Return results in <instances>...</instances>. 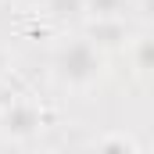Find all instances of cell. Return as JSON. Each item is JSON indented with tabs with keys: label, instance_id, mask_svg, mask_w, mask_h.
<instances>
[{
	"label": "cell",
	"instance_id": "obj_1",
	"mask_svg": "<svg viewBox=\"0 0 154 154\" xmlns=\"http://www.w3.org/2000/svg\"><path fill=\"white\" fill-rule=\"evenodd\" d=\"M65 75H72V79H79V75H93L97 68H100V57L86 47V43H79V47H72L68 54H65Z\"/></svg>",
	"mask_w": 154,
	"mask_h": 154
},
{
	"label": "cell",
	"instance_id": "obj_2",
	"mask_svg": "<svg viewBox=\"0 0 154 154\" xmlns=\"http://www.w3.org/2000/svg\"><path fill=\"white\" fill-rule=\"evenodd\" d=\"M0 68H4V54H0Z\"/></svg>",
	"mask_w": 154,
	"mask_h": 154
}]
</instances>
